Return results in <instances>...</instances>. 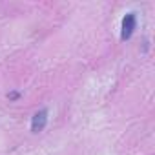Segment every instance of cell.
<instances>
[{"label": "cell", "instance_id": "3", "mask_svg": "<svg viewBox=\"0 0 155 155\" xmlns=\"http://www.w3.org/2000/svg\"><path fill=\"white\" fill-rule=\"evenodd\" d=\"M20 95L17 93V91H13V93H8V99H11V101H15V99H18Z\"/></svg>", "mask_w": 155, "mask_h": 155}, {"label": "cell", "instance_id": "2", "mask_svg": "<svg viewBox=\"0 0 155 155\" xmlns=\"http://www.w3.org/2000/svg\"><path fill=\"white\" fill-rule=\"evenodd\" d=\"M46 124H48V110H40L31 119V131L38 133V131H42L46 128Z\"/></svg>", "mask_w": 155, "mask_h": 155}, {"label": "cell", "instance_id": "1", "mask_svg": "<svg viewBox=\"0 0 155 155\" xmlns=\"http://www.w3.org/2000/svg\"><path fill=\"white\" fill-rule=\"evenodd\" d=\"M135 26H137V17H135V13H128V15L122 18V31H120V38H122V40H128V38L133 35Z\"/></svg>", "mask_w": 155, "mask_h": 155}]
</instances>
